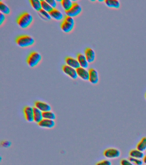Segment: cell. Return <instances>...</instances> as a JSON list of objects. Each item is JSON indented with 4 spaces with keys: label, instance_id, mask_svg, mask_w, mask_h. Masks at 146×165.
Masks as SVG:
<instances>
[{
    "label": "cell",
    "instance_id": "obj_29",
    "mask_svg": "<svg viewBox=\"0 0 146 165\" xmlns=\"http://www.w3.org/2000/svg\"><path fill=\"white\" fill-rule=\"evenodd\" d=\"M1 145L4 148H8L11 145V143L9 141H3L1 142Z\"/></svg>",
    "mask_w": 146,
    "mask_h": 165
},
{
    "label": "cell",
    "instance_id": "obj_6",
    "mask_svg": "<svg viewBox=\"0 0 146 165\" xmlns=\"http://www.w3.org/2000/svg\"><path fill=\"white\" fill-rule=\"evenodd\" d=\"M120 152L119 150L113 148H110L105 150L104 155L105 157L110 159H116L120 156Z\"/></svg>",
    "mask_w": 146,
    "mask_h": 165
},
{
    "label": "cell",
    "instance_id": "obj_31",
    "mask_svg": "<svg viewBox=\"0 0 146 165\" xmlns=\"http://www.w3.org/2000/svg\"><path fill=\"white\" fill-rule=\"evenodd\" d=\"M46 1L49 3L53 9H56L57 6V3L56 1L55 0H46Z\"/></svg>",
    "mask_w": 146,
    "mask_h": 165
},
{
    "label": "cell",
    "instance_id": "obj_27",
    "mask_svg": "<svg viewBox=\"0 0 146 165\" xmlns=\"http://www.w3.org/2000/svg\"><path fill=\"white\" fill-rule=\"evenodd\" d=\"M129 160L134 165H142L143 164V161L141 159L135 158L130 157Z\"/></svg>",
    "mask_w": 146,
    "mask_h": 165
},
{
    "label": "cell",
    "instance_id": "obj_4",
    "mask_svg": "<svg viewBox=\"0 0 146 165\" xmlns=\"http://www.w3.org/2000/svg\"><path fill=\"white\" fill-rule=\"evenodd\" d=\"M42 59L41 55L38 52H32L27 60L28 65L31 68H34L39 64Z\"/></svg>",
    "mask_w": 146,
    "mask_h": 165
},
{
    "label": "cell",
    "instance_id": "obj_9",
    "mask_svg": "<svg viewBox=\"0 0 146 165\" xmlns=\"http://www.w3.org/2000/svg\"><path fill=\"white\" fill-rule=\"evenodd\" d=\"M89 81L93 84L95 85L98 83L99 81V76L98 72L93 68L89 69Z\"/></svg>",
    "mask_w": 146,
    "mask_h": 165
},
{
    "label": "cell",
    "instance_id": "obj_36",
    "mask_svg": "<svg viewBox=\"0 0 146 165\" xmlns=\"http://www.w3.org/2000/svg\"><path fill=\"white\" fill-rule=\"evenodd\" d=\"M145 152H146V150Z\"/></svg>",
    "mask_w": 146,
    "mask_h": 165
},
{
    "label": "cell",
    "instance_id": "obj_16",
    "mask_svg": "<svg viewBox=\"0 0 146 165\" xmlns=\"http://www.w3.org/2000/svg\"><path fill=\"white\" fill-rule=\"evenodd\" d=\"M51 18L57 21L62 20L64 17L63 14L60 10L57 9H54L50 13Z\"/></svg>",
    "mask_w": 146,
    "mask_h": 165
},
{
    "label": "cell",
    "instance_id": "obj_5",
    "mask_svg": "<svg viewBox=\"0 0 146 165\" xmlns=\"http://www.w3.org/2000/svg\"><path fill=\"white\" fill-rule=\"evenodd\" d=\"M82 9L81 6L79 3L75 2L73 5L69 10L65 12L67 16L73 17H75L78 16L82 13Z\"/></svg>",
    "mask_w": 146,
    "mask_h": 165
},
{
    "label": "cell",
    "instance_id": "obj_34",
    "mask_svg": "<svg viewBox=\"0 0 146 165\" xmlns=\"http://www.w3.org/2000/svg\"><path fill=\"white\" fill-rule=\"evenodd\" d=\"M145 98L146 99V94H145Z\"/></svg>",
    "mask_w": 146,
    "mask_h": 165
},
{
    "label": "cell",
    "instance_id": "obj_12",
    "mask_svg": "<svg viewBox=\"0 0 146 165\" xmlns=\"http://www.w3.org/2000/svg\"><path fill=\"white\" fill-rule=\"evenodd\" d=\"M84 55L89 63L94 61L96 59V53L95 51L91 48H87L84 51Z\"/></svg>",
    "mask_w": 146,
    "mask_h": 165
},
{
    "label": "cell",
    "instance_id": "obj_24",
    "mask_svg": "<svg viewBox=\"0 0 146 165\" xmlns=\"http://www.w3.org/2000/svg\"><path fill=\"white\" fill-rule=\"evenodd\" d=\"M137 149L141 152L146 150V137H143L137 145Z\"/></svg>",
    "mask_w": 146,
    "mask_h": 165
},
{
    "label": "cell",
    "instance_id": "obj_15",
    "mask_svg": "<svg viewBox=\"0 0 146 165\" xmlns=\"http://www.w3.org/2000/svg\"><path fill=\"white\" fill-rule=\"evenodd\" d=\"M77 59L81 67L85 69H87L88 67L89 62H88L84 54L78 53L77 56Z\"/></svg>",
    "mask_w": 146,
    "mask_h": 165
},
{
    "label": "cell",
    "instance_id": "obj_2",
    "mask_svg": "<svg viewBox=\"0 0 146 165\" xmlns=\"http://www.w3.org/2000/svg\"><path fill=\"white\" fill-rule=\"evenodd\" d=\"M16 42L20 47L26 48L33 45L35 43V40L34 38L31 36L23 35L17 37Z\"/></svg>",
    "mask_w": 146,
    "mask_h": 165
},
{
    "label": "cell",
    "instance_id": "obj_21",
    "mask_svg": "<svg viewBox=\"0 0 146 165\" xmlns=\"http://www.w3.org/2000/svg\"><path fill=\"white\" fill-rule=\"evenodd\" d=\"M30 2L31 6L32 7L33 9L36 11L39 12L41 9H42L41 1H39V0H30Z\"/></svg>",
    "mask_w": 146,
    "mask_h": 165
},
{
    "label": "cell",
    "instance_id": "obj_33",
    "mask_svg": "<svg viewBox=\"0 0 146 165\" xmlns=\"http://www.w3.org/2000/svg\"><path fill=\"white\" fill-rule=\"evenodd\" d=\"M143 163L146 164V155L144 156V157L143 159Z\"/></svg>",
    "mask_w": 146,
    "mask_h": 165
},
{
    "label": "cell",
    "instance_id": "obj_20",
    "mask_svg": "<svg viewBox=\"0 0 146 165\" xmlns=\"http://www.w3.org/2000/svg\"><path fill=\"white\" fill-rule=\"evenodd\" d=\"M61 3L63 8L65 12L70 10L74 4L73 1L71 0H62Z\"/></svg>",
    "mask_w": 146,
    "mask_h": 165
},
{
    "label": "cell",
    "instance_id": "obj_13",
    "mask_svg": "<svg viewBox=\"0 0 146 165\" xmlns=\"http://www.w3.org/2000/svg\"><path fill=\"white\" fill-rule=\"evenodd\" d=\"M76 71H77L78 77L80 78L81 79L84 80V81H89V71L81 67L77 68Z\"/></svg>",
    "mask_w": 146,
    "mask_h": 165
},
{
    "label": "cell",
    "instance_id": "obj_7",
    "mask_svg": "<svg viewBox=\"0 0 146 165\" xmlns=\"http://www.w3.org/2000/svg\"><path fill=\"white\" fill-rule=\"evenodd\" d=\"M62 70L66 75H68L73 80L77 79L78 76L77 71L75 68H72L67 65H63L62 67Z\"/></svg>",
    "mask_w": 146,
    "mask_h": 165
},
{
    "label": "cell",
    "instance_id": "obj_19",
    "mask_svg": "<svg viewBox=\"0 0 146 165\" xmlns=\"http://www.w3.org/2000/svg\"><path fill=\"white\" fill-rule=\"evenodd\" d=\"M130 157L139 159H143L144 157L143 152L139 151L137 149H133L129 152Z\"/></svg>",
    "mask_w": 146,
    "mask_h": 165
},
{
    "label": "cell",
    "instance_id": "obj_30",
    "mask_svg": "<svg viewBox=\"0 0 146 165\" xmlns=\"http://www.w3.org/2000/svg\"><path fill=\"white\" fill-rule=\"evenodd\" d=\"M120 165H134L129 160V159H123L120 161Z\"/></svg>",
    "mask_w": 146,
    "mask_h": 165
},
{
    "label": "cell",
    "instance_id": "obj_10",
    "mask_svg": "<svg viewBox=\"0 0 146 165\" xmlns=\"http://www.w3.org/2000/svg\"><path fill=\"white\" fill-rule=\"evenodd\" d=\"M34 105L35 107L39 109L43 113L50 111L52 110V107L49 104L42 101H36L34 103Z\"/></svg>",
    "mask_w": 146,
    "mask_h": 165
},
{
    "label": "cell",
    "instance_id": "obj_14",
    "mask_svg": "<svg viewBox=\"0 0 146 165\" xmlns=\"http://www.w3.org/2000/svg\"><path fill=\"white\" fill-rule=\"evenodd\" d=\"M65 62L66 65L75 69H77L80 67L77 59L72 57H67L65 59Z\"/></svg>",
    "mask_w": 146,
    "mask_h": 165
},
{
    "label": "cell",
    "instance_id": "obj_8",
    "mask_svg": "<svg viewBox=\"0 0 146 165\" xmlns=\"http://www.w3.org/2000/svg\"><path fill=\"white\" fill-rule=\"evenodd\" d=\"M25 120L28 122H33V107L27 106L23 109Z\"/></svg>",
    "mask_w": 146,
    "mask_h": 165
},
{
    "label": "cell",
    "instance_id": "obj_17",
    "mask_svg": "<svg viewBox=\"0 0 146 165\" xmlns=\"http://www.w3.org/2000/svg\"><path fill=\"white\" fill-rule=\"evenodd\" d=\"M43 113L36 107H33V122L37 124H39L43 119Z\"/></svg>",
    "mask_w": 146,
    "mask_h": 165
},
{
    "label": "cell",
    "instance_id": "obj_23",
    "mask_svg": "<svg viewBox=\"0 0 146 165\" xmlns=\"http://www.w3.org/2000/svg\"><path fill=\"white\" fill-rule=\"evenodd\" d=\"M43 119L54 120L56 119V116L55 113L52 111L43 112Z\"/></svg>",
    "mask_w": 146,
    "mask_h": 165
},
{
    "label": "cell",
    "instance_id": "obj_28",
    "mask_svg": "<svg viewBox=\"0 0 146 165\" xmlns=\"http://www.w3.org/2000/svg\"><path fill=\"white\" fill-rule=\"evenodd\" d=\"M96 165H112V163L109 160H104L97 162Z\"/></svg>",
    "mask_w": 146,
    "mask_h": 165
},
{
    "label": "cell",
    "instance_id": "obj_18",
    "mask_svg": "<svg viewBox=\"0 0 146 165\" xmlns=\"http://www.w3.org/2000/svg\"><path fill=\"white\" fill-rule=\"evenodd\" d=\"M104 3L106 6L110 8L118 9L120 7V1L118 0H105Z\"/></svg>",
    "mask_w": 146,
    "mask_h": 165
},
{
    "label": "cell",
    "instance_id": "obj_11",
    "mask_svg": "<svg viewBox=\"0 0 146 165\" xmlns=\"http://www.w3.org/2000/svg\"><path fill=\"white\" fill-rule=\"evenodd\" d=\"M39 127L42 128L51 129H53L55 125V121L50 120L43 119L38 124Z\"/></svg>",
    "mask_w": 146,
    "mask_h": 165
},
{
    "label": "cell",
    "instance_id": "obj_26",
    "mask_svg": "<svg viewBox=\"0 0 146 165\" xmlns=\"http://www.w3.org/2000/svg\"><path fill=\"white\" fill-rule=\"evenodd\" d=\"M39 15L41 18L45 20H50L52 19L49 13L47 12L44 10L41 9L40 11L38 12Z\"/></svg>",
    "mask_w": 146,
    "mask_h": 165
},
{
    "label": "cell",
    "instance_id": "obj_1",
    "mask_svg": "<svg viewBox=\"0 0 146 165\" xmlns=\"http://www.w3.org/2000/svg\"><path fill=\"white\" fill-rule=\"evenodd\" d=\"M33 17L31 13L24 12L21 14L17 19V23L18 26L23 29L28 28L32 24Z\"/></svg>",
    "mask_w": 146,
    "mask_h": 165
},
{
    "label": "cell",
    "instance_id": "obj_35",
    "mask_svg": "<svg viewBox=\"0 0 146 165\" xmlns=\"http://www.w3.org/2000/svg\"><path fill=\"white\" fill-rule=\"evenodd\" d=\"M142 165H146V164H143Z\"/></svg>",
    "mask_w": 146,
    "mask_h": 165
},
{
    "label": "cell",
    "instance_id": "obj_22",
    "mask_svg": "<svg viewBox=\"0 0 146 165\" xmlns=\"http://www.w3.org/2000/svg\"><path fill=\"white\" fill-rule=\"evenodd\" d=\"M0 11L4 15H8L10 13L9 7L2 1H0Z\"/></svg>",
    "mask_w": 146,
    "mask_h": 165
},
{
    "label": "cell",
    "instance_id": "obj_32",
    "mask_svg": "<svg viewBox=\"0 0 146 165\" xmlns=\"http://www.w3.org/2000/svg\"><path fill=\"white\" fill-rule=\"evenodd\" d=\"M6 19L5 15L2 13H0V25H2L5 21Z\"/></svg>",
    "mask_w": 146,
    "mask_h": 165
},
{
    "label": "cell",
    "instance_id": "obj_25",
    "mask_svg": "<svg viewBox=\"0 0 146 165\" xmlns=\"http://www.w3.org/2000/svg\"><path fill=\"white\" fill-rule=\"evenodd\" d=\"M41 1L42 8L43 10H44L45 11L50 13L54 9L51 6L49 3L46 2V0H42Z\"/></svg>",
    "mask_w": 146,
    "mask_h": 165
},
{
    "label": "cell",
    "instance_id": "obj_3",
    "mask_svg": "<svg viewBox=\"0 0 146 165\" xmlns=\"http://www.w3.org/2000/svg\"><path fill=\"white\" fill-rule=\"evenodd\" d=\"M75 24V20L74 18L69 16H67L61 23V29L65 33H70L73 30Z\"/></svg>",
    "mask_w": 146,
    "mask_h": 165
}]
</instances>
